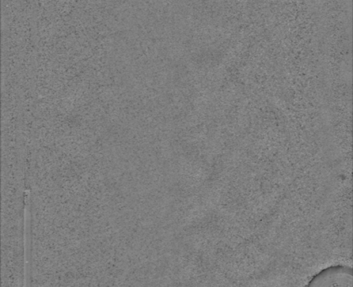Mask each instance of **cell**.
<instances>
[{"instance_id":"6da1fadb","label":"cell","mask_w":353,"mask_h":287,"mask_svg":"<svg viewBox=\"0 0 353 287\" xmlns=\"http://www.w3.org/2000/svg\"><path fill=\"white\" fill-rule=\"evenodd\" d=\"M314 287H346L352 286V269L347 266H332L314 275L309 283Z\"/></svg>"}]
</instances>
